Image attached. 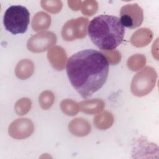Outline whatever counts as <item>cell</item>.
<instances>
[{"label": "cell", "instance_id": "11", "mask_svg": "<svg viewBox=\"0 0 159 159\" xmlns=\"http://www.w3.org/2000/svg\"><path fill=\"white\" fill-rule=\"evenodd\" d=\"M68 128L71 134L78 137L87 135L91 130L90 124L83 118L74 119L69 124Z\"/></svg>", "mask_w": 159, "mask_h": 159}, {"label": "cell", "instance_id": "17", "mask_svg": "<svg viewBox=\"0 0 159 159\" xmlns=\"http://www.w3.org/2000/svg\"><path fill=\"white\" fill-rule=\"evenodd\" d=\"M62 111L68 116H75L79 111V105L70 99H65L60 104Z\"/></svg>", "mask_w": 159, "mask_h": 159}, {"label": "cell", "instance_id": "16", "mask_svg": "<svg viewBox=\"0 0 159 159\" xmlns=\"http://www.w3.org/2000/svg\"><path fill=\"white\" fill-rule=\"evenodd\" d=\"M146 63V58L142 54H135L131 56L127 60V66L132 71H137Z\"/></svg>", "mask_w": 159, "mask_h": 159}, {"label": "cell", "instance_id": "20", "mask_svg": "<svg viewBox=\"0 0 159 159\" xmlns=\"http://www.w3.org/2000/svg\"><path fill=\"white\" fill-rule=\"evenodd\" d=\"M31 107V101L28 98H22L16 103L15 110L18 115L22 116L29 112Z\"/></svg>", "mask_w": 159, "mask_h": 159}, {"label": "cell", "instance_id": "6", "mask_svg": "<svg viewBox=\"0 0 159 159\" xmlns=\"http://www.w3.org/2000/svg\"><path fill=\"white\" fill-rule=\"evenodd\" d=\"M120 16L123 26L131 29L139 27L143 20V10L136 3L122 6L120 11Z\"/></svg>", "mask_w": 159, "mask_h": 159}, {"label": "cell", "instance_id": "13", "mask_svg": "<svg viewBox=\"0 0 159 159\" xmlns=\"http://www.w3.org/2000/svg\"><path fill=\"white\" fill-rule=\"evenodd\" d=\"M34 69V66L33 63L28 59H24L17 63L15 73L19 78L25 80L29 78L32 75Z\"/></svg>", "mask_w": 159, "mask_h": 159}, {"label": "cell", "instance_id": "1", "mask_svg": "<svg viewBox=\"0 0 159 159\" xmlns=\"http://www.w3.org/2000/svg\"><path fill=\"white\" fill-rule=\"evenodd\" d=\"M109 65L102 52L86 49L75 53L68 59L66 73L76 91L83 98H87L106 83Z\"/></svg>", "mask_w": 159, "mask_h": 159}, {"label": "cell", "instance_id": "3", "mask_svg": "<svg viewBox=\"0 0 159 159\" xmlns=\"http://www.w3.org/2000/svg\"><path fill=\"white\" fill-rule=\"evenodd\" d=\"M29 21L30 13L28 9L20 5L10 6L6 9L3 17L4 27L12 34L26 32Z\"/></svg>", "mask_w": 159, "mask_h": 159}, {"label": "cell", "instance_id": "8", "mask_svg": "<svg viewBox=\"0 0 159 159\" xmlns=\"http://www.w3.org/2000/svg\"><path fill=\"white\" fill-rule=\"evenodd\" d=\"M34 129V124L29 119H18L9 125V134L14 139H23L29 137L32 134Z\"/></svg>", "mask_w": 159, "mask_h": 159}, {"label": "cell", "instance_id": "15", "mask_svg": "<svg viewBox=\"0 0 159 159\" xmlns=\"http://www.w3.org/2000/svg\"><path fill=\"white\" fill-rule=\"evenodd\" d=\"M113 116L111 113L104 111L99 114L94 118L95 126L100 130H105L109 128L113 124Z\"/></svg>", "mask_w": 159, "mask_h": 159}, {"label": "cell", "instance_id": "18", "mask_svg": "<svg viewBox=\"0 0 159 159\" xmlns=\"http://www.w3.org/2000/svg\"><path fill=\"white\" fill-rule=\"evenodd\" d=\"M39 101L41 107L44 110H47L53 103L54 95L53 93L50 91H43L39 96Z\"/></svg>", "mask_w": 159, "mask_h": 159}, {"label": "cell", "instance_id": "7", "mask_svg": "<svg viewBox=\"0 0 159 159\" xmlns=\"http://www.w3.org/2000/svg\"><path fill=\"white\" fill-rule=\"evenodd\" d=\"M56 42L55 34L49 31H45L32 36L28 40L27 47L29 50L34 53H39L46 51Z\"/></svg>", "mask_w": 159, "mask_h": 159}, {"label": "cell", "instance_id": "4", "mask_svg": "<svg viewBox=\"0 0 159 159\" xmlns=\"http://www.w3.org/2000/svg\"><path fill=\"white\" fill-rule=\"evenodd\" d=\"M157 73L155 69L147 66L137 73L131 82L130 89L134 95L144 96L150 93L155 87Z\"/></svg>", "mask_w": 159, "mask_h": 159}, {"label": "cell", "instance_id": "21", "mask_svg": "<svg viewBox=\"0 0 159 159\" xmlns=\"http://www.w3.org/2000/svg\"><path fill=\"white\" fill-rule=\"evenodd\" d=\"M98 9V2L96 1H82L81 12L84 15L91 16L95 14Z\"/></svg>", "mask_w": 159, "mask_h": 159}, {"label": "cell", "instance_id": "12", "mask_svg": "<svg viewBox=\"0 0 159 159\" xmlns=\"http://www.w3.org/2000/svg\"><path fill=\"white\" fill-rule=\"evenodd\" d=\"M104 107V102L100 99H93L81 102L79 110L88 114H94L101 111Z\"/></svg>", "mask_w": 159, "mask_h": 159}, {"label": "cell", "instance_id": "22", "mask_svg": "<svg viewBox=\"0 0 159 159\" xmlns=\"http://www.w3.org/2000/svg\"><path fill=\"white\" fill-rule=\"evenodd\" d=\"M106 58H107L108 62L111 65H116L120 62L121 59L120 53L116 50L104 51L102 53Z\"/></svg>", "mask_w": 159, "mask_h": 159}, {"label": "cell", "instance_id": "19", "mask_svg": "<svg viewBox=\"0 0 159 159\" xmlns=\"http://www.w3.org/2000/svg\"><path fill=\"white\" fill-rule=\"evenodd\" d=\"M42 7L51 13H57L62 8V2L60 1H42Z\"/></svg>", "mask_w": 159, "mask_h": 159}, {"label": "cell", "instance_id": "23", "mask_svg": "<svg viewBox=\"0 0 159 159\" xmlns=\"http://www.w3.org/2000/svg\"><path fill=\"white\" fill-rule=\"evenodd\" d=\"M68 6L70 8H71L74 11H78L81 7L82 1H68Z\"/></svg>", "mask_w": 159, "mask_h": 159}, {"label": "cell", "instance_id": "9", "mask_svg": "<svg viewBox=\"0 0 159 159\" xmlns=\"http://www.w3.org/2000/svg\"><path fill=\"white\" fill-rule=\"evenodd\" d=\"M48 59L52 66L57 70L64 69L67 59L65 50L59 46H55L49 50L47 53Z\"/></svg>", "mask_w": 159, "mask_h": 159}, {"label": "cell", "instance_id": "2", "mask_svg": "<svg viewBox=\"0 0 159 159\" xmlns=\"http://www.w3.org/2000/svg\"><path fill=\"white\" fill-rule=\"evenodd\" d=\"M125 29L119 17L100 15L93 18L88 27L91 41L103 51L113 50L122 42Z\"/></svg>", "mask_w": 159, "mask_h": 159}, {"label": "cell", "instance_id": "5", "mask_svg": "<svg viewBox=\"0 0 159 159\" xmlns=\"http://www.w3.org/2000/svg\"><path fill=\"white\" fill-rule=\"evenodd\" d=\"M88 23V19L84 17H78L67 21L62 28L63 39L66 41H73L76 39L85 37Z\"/></svg>", "mask_w": 159, "mask_h": 159}, {"label": "cell", "instance_id": "14", "mask_svg": "<svg viewBox=\"0 0 159 159\" xmlns=\"http://www.w3.org/2000/svg\"><path fill=\"white\" fill-rule=\"evenodd\" d=\"M51 24L50 16L44 12H37L33 17L32 27L35 31L47 29Z\"/></svg>", "mask_w": 159, "mask_h": 159}, {"label": "cell", "instance_id": "10", "mask_svg": "<svg viewBox=\"0 0 159 159\" xmlns=\"http://www.w3.org/2000/svg\"><path fill=\"white\" fill-rule=\"evenodd\" d=\"M153 33L150 29L141 28L135 31L130 38V43L136 47L147 45L152 40Z\"/></svg>", "mask_w": 159, "mask_h": 159}]
</instances>
